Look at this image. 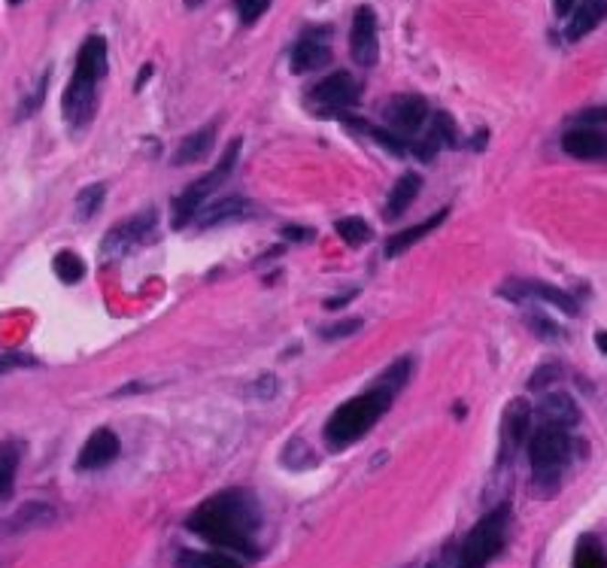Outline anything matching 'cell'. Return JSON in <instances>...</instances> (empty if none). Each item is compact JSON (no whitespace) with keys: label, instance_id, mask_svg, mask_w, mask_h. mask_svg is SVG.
Listing matches in <instances>:
<instances>
[{"label":"cell","instance_id":"cell-1","mask_svg":"<svg viewBox=\"0 0 607 568\" xmlns=\"http://www.w3.org/2000/svg\"><path fill=\"white\" fill-rule=\"evenodd\" d=\"M189 529L222 551L252 556L256 553L252 532L258 529V508L243 492H222L194 510L189 517Z\"/></svg>","mask_w":607,"mask_h":568},{"label":"cell","instance_id":"cell-2","mask_svg":"<svg viewBox=\"0 0 607 568\" xmlns=\"http://www.w3.org/2000/svg\"><path fill=\"white\" fill-rule=\"evenodd\" d=\"M107 40L100 34H91L86 43L79 46L77 55V68H73V77L68 82V91H64V116L70 119L73 125H86L91 113H95V100H98V82L107 77Z\"/></svg>","mask_w":607,"mask_h":568},{"label":"cell","instance_id":"cell-3","mask_svg":"<svg viewBox=\"0 0 607 568\" xmlns=\"http://www.w3.org/2000/svg\"><path fill=\"white\" fill-rule=\"evenodd\" d=\"M392 398L395 395H392L389 389L373 386V389H368V393L343 402L338 411L329 416V423H325V437H329V444L334 447V450H340V447L361 441V437L371 432V426L389 411Z\"/></svg>","mask_w":607,"mask_h":568},{"label":"cell","instance_id":"cell-4","mask_svg":"<svg viewBox=\"0 0 607 568\" xmlns=\"http://www.w3.org/2000/svg\"><path fill=\"white\" fill-rule=\"evenodd\" d=\"M237 155H240V141H231V146L222 153V158L216 162V167L207 174V176H201V180H194L189 189H185L180 198L173 201V219H171V226L180 231V228H185L192 222V216L194 213H201V207H204V201H207V195H213L219 189L222 183L228 180L231 174H235V167H237Z\"/></svg>","mask_w":607,"mask_h":568},{"label":"cell","instance_id":"cell-5","mask_svg":"<svg viewBox=\"0 0 607 568\" xmlns=\"http://www.w3.org/2000/svg\"><path fill=\"white\" fill-rule=\"evenodd\" d=\"M504 535H508V508H495L465 538L459 568H486L504 547Z\"/></svg>","mask_w":607,"mask_h":568},{"label":"cell","instance_id":"cell-6","mask_svg":"<svg viewBox=\"0 0 607 568\" xmlns=\"http://www.w3.org/2000/svg\"><path fill=\"white\" fill-rule=\"evenodd\" d=\"M571 456V435L562 426H540L529 441V459L538 480L556 478Z\"/></svg>","mask_w":607,"mask_h":568},{"label":"cell","instance_id":"cell-7","mask_svg":"<svg viewBox=\"0 0 607 568\" xmlns=\"http://www.w3.org/2000/svg\"><path fill=\"white\" fill-rule=\"evenodd\" d=\"M152 235H155V213L152 210L137 213V216L119 222V226L107 231V237L100 240V258L116 262V258L128 256L131 249L143 247Z\"/></svg>","mask_w":607,"mask_h":568},{"label":"cell","instance_id":"cell-8","mask_svg":"<svg viewBox=\"0 0 607 568\" xmlns=\"http://www.w3.org/2000/svg\"><path fill=\"white\" fill-rule=\"evenodd\" d=\"M350 52L359 68H373L380 58V40H377V16L371 6H359L352 16L350 27Z\"/></svg>","mask_w":607,"mask_h":568},{"label":"cell","instance_id":"cell-9","mask_svg":"<svg viewBox=\"0 0 607 568\" xmlns=\"http://www.w3.org/2000/svg\"><path fill=\"white\" fill-rule=\"evenodd\" d=\"M119 450H121V444H119V435L113 432V428H95L77 456V468L79 471L107 468L110 462L119 459Z\"/></svg>","mask_w":607,"mask_h":568},{"label":"cell","instance_id":"cell-10","mask_svg":"<svg viewBox=\"0 0 607 568\" xmlns=\"http://www.w3.org/2000/svg\"><path fill=\"white\" fill-rule=\"evenodd\" d=\"M389 125L395 128V134H413L425 125L428 119V100L419 95H401L386 107Z\"/></svg>","mask_w":607,"mask_h":568},{"label":"cell","instance_id":"cell-11","mask_svg":"<svg viewBox=\"0 0 607 568\" xmlns=\"http://www.w3.org/2000/svg\"><path fill=\"white\" fill-rule=\"evenodd\" d=\"M501 295L513 298V301H529V298H538V301H544L549 307H559L562 313H577V301L571 295H565L562 289L556 286H547V283H538V280H526V283H510L501 289Z\"/></svg>","mask_w":607,"mask_h":568},{"label":"cell","instance_id":"cell-12","mask_svg":"<svg viewBox=\"0 0 607 568\" xmlns=\"http://www.w3.org/2000/svg\"><path fill=\"white\" fill-rule=\"evenodd\" d=\"M310 98L316 100L319 107L325 110H340V107H350L359 100V82L350 77V73H331L329 79H322L319 86L310 91Z\"/></svg>","mask_w":607,"mask_h":568},{"label":"cell","instance_id":"cell-13","mask_svg":"<svg viewBox=\"0 0 607 568\" xmlns=\"http://www.w3.org/2000/svg\"><path fill=\"white\" fill-rule=\"evenodd\" d=\"M331 61V46H329V31L307 34L292 52V70L295 73H313L322 70Z\"/></svg>","mask_w":607,"mask_h":568},{"label":"cell","instance_id":"cell-14","mask_svg":"<svg viewBox=\"0 0 607 568\" xmlns=\"http://www.w3.org/2000/svg\"><path fill=\"white\" fill-rule=\"evenodd\" d=\"M562 149L568 155L583 158V162H592V158H604L607 155V137L599 128L586 125V128H574L562 137Z\"/></svg>","mask_w":607,"mask_h":568},{"label":"cell","instance_id":"cell-15","mask_svg":"<svg viewBox=\"0 0 607 568\" xmlns=\"http://www.w3.org/2000/svg\"><path fill=\"white\" fill-rule=\"evenodd\" d=\"M55 517H58V514H55V508L46 505V501H25V505L18 508L16 514L4 523V532H9V535L34 532V529L52 526Z\"/></svg>","mask_w":607,"mask_h":568},{"label":"cell","instance_id":"cell-16","mask_svg":"<svg viewBox=\"0 0 607 568\" xmlns=\"http://www.w3.org/2000/svg\"><path fill=\"white\" fill-rule=\"evenodd\" d=\"M604 16H607L604 0H583V4L571 13V18H568L565 37L568 40H583L586 34L595 31V27L604 22Z\"/></svg>","mask_w":607,"mask_h":568},{"label":"cell","instance_id":"cell-17","mask_svg":"<svg viewBox=\"0 0 607 568\" xmlns=\"http://www.w3.org/2000/svg\"><path fill=\"white\" fill-rule=\"evenodd\" d=\"M419 189H423V176L419 174H413V171H407V174H401V180L392 185V192H389V201H386V222H395L401 213H407V207L413 204V198L419 195Z\"/></svg>","mask_w":607,"mask_h":568},{"label":"cell","instance_id":"cell-18","mask_svg":"<svg viewBox=\"0 0 607 568\" xmlns=\"http://www.w3.org/2000/svg\"><path fill=\"white\" fill-rule=\"evenodd\" d=\"M446 213H450V210L444 207V210H437L434 216H428L425 222H419V226L401 231V235H392V237L386 240V258H398L401 253H407V249L413 247V244H419L423 237L432 235V231L446 219Z\"/></svg>","mask_w":607,"mask_h":568},{"label":"cell","instance_id":"cell-19","mask_svg":"<svg viewBox=\"0 0 607 568\" xmlns=\"http://www.w3.org/2000/svg\"><path fill=\"white\" fill-rule=\"evenodd\" d=\"M213 143H216V125H204L194 134H189L173 153V164H198L210 155Z\"/></svg>","mask_w":607,"mask_h":568},{"label":"cell","instance_id":"cell-20","mask_svg":"<svg viewBox=\"0 0 607 568\" xmlns=\"http://www.w3.org/2000/svg\"><path fill=\"white\" fill-rule=\"evenodd\" d=\"M252 213V204L246 198H222L216 204H210L207 210H201V228H216L225 226V222H237Z\"/></svg>","mask_w":607,"mask_h":568},{"label":"cell","instance_id":"cell-21","mask_svg":"<svg viewBox=\"0 0 607 568\" xmlns=\"http://www.w3.org/2000/svg\"><path fill=\"white\" fill-rule=\"evenodd\" d=\"M538 414H540V420H544L547 426H562V428L574 426L577 420H581V411H577L574 398L565 395V393L547 395L544 402H540Z\"/></svg>","mask_w":607,"mask_h":568},{"label":"cell","instance_id":"cell-22","mask_svg":"<svg viewBox=\"0 0 607 568\" xmlns=\"http://www.w3.org/2000/svg\"><path fill=\"white\" fill-rule=\"evenodd\" d=\"M18 462H22V447L16 441H0V501L13 496Z\"/></svg>","mask_w":607,"mask_h":568},{"label":"cell","instance_id":"cell-23","mask_svg":"<svg viewBox=\"0 0 607 568\" xmlns=\"http://www.w3.org/2000/svg\"><path fill=\"white\" fill-rule=\"evenodd\" d=\"M176 568H243L231 553L219 551H183Z\"/></svg>","mask_w":607,"mask_h":568},{"label":"cell","instance_id":"cell-24","mask_svg":"<svg viewBox=\"0 0 607 568\" xmlns=\"http://www.w3.org/2000/svg\"><path fill=\"white\" fill-rule=\"evenodd\" d=\"M529 420H531V411L526 402H510L508 414H504V441H508V447H517L522 444V437H526L529 432Z\"/></svg>","mask_w":607,"mask_h":568},{"label":"cell","instance_id":"cell-25","mask_svg":"<svg viewBox=\"0 0 607 568\" xmlns=\"http://www.w3.org/2000/svg\"><path fill=\"white\" fill-rule=\"evenodd\" d=\"M55 274L61 277V283H79L82 277H86V262L77 256V253H70V249H64V253H58L55 256Z\"/></svg>","mask_w":607,"mask_h":568},{"label":"cell","instance_id":"cell-26","mask_svg":"<svg viewBox=\"0 0 607 568\" xmlns=\"http://www.w3.org/2000/svg\"><path fill=\"white\" fill-rule=\"evenodd\" d=\"M107 198V185L104 183H95V185H86L79 195H77V219H91L95 213L100 210V204Z\"/></svg>","mask_w":607,"mask_h":568},{"label":"cell","instance_id":"cell-27","mask_svg":"<svg viewBox=\"0 0 607 568\" xmlns=\"http://www.w3.org/2000/svg\"><path fill=\"white\" fill-rule=\"evenodd\" d=\"M574 568H607V556L595 538H583L574 551Z\"/></svg>","mask_w":607,"mask_h":568},{"label":"cell","instance_id":"cell-28","mask_svg":"<svg viewBox=\"0 0 607 568\" xmlns=\"http://www.w3.org/2000/svg\"><path fill=\"white\" fill-rule=\"evenodd\" d=\"M338 235L343 237V244H350V247H364L371 240V228H368V222L364 219H359V216H347V219H338Z\"/></svg>","mask_w":607,"mask_h":568},{"label":"cell","instance_id":"cell-29","mask_svg":"<svg viewBox=\"0 0 607 568\" xmlns=\"http://www.w3.org/2000/svg\"><path fill=\"white\" fill-rule=\"evenodd\" d=\"M407 377H410V359H398V362H392L386 371H382L373 386H382V389H389V393L395 395L398 389H404Z\"/></svg>","mask_w":607,"mask_h":568},{"label":"cell","instance_id":"cell-30","mask_svg":"<svg viewBox=\"0 0 607 568\" xmlns=\"http://www.w3.org/2000/svg\"><path fill=\"white\" fill-rule=\"evenodd\" d=\"M267 6H270V0H235V9H237L243 25H256L258 18L267 13Z\"/></svg>","mask_w":607,"mask_h":568},{"label":"cell","instance_id":"cell-31","mask_svg":"<svg viewBox=\"0 0 607 568\" xmlns=\"http://www.w3.org/2000/svg\"><path fill=\"white\" fill-rule=\"evenodd\" d=\"M277 389H279V380L274 374H261L258 380L249 384V395L258 398V402H270V398L277 395Z\"/></svg>","mask_w":607,"mask_h":568},{"label":"cell","instance_id":"cell-32","mask_svg":"<svg viewBox=\"0 0 607 568\" xmlns=\"http://www.w3.org/2000/svg\"><path fill=\"white\" fill-rule=\"evenodd\" d=\"M361 329V320H343L338 325H331V329H322L319 334L325 341H338V338H350V334H356Z\"/></svg>","mask_w":607,"mask_h":568},{"label":"cell","instance_id":"cell-33","mask_svg":"<svg viewBox=\"0 0 607 568\" xmlns=\"http://www.w3.org/2000/svg\"><path fill=\"white\" fill-rule=\"evenodd\" d=\"M368 134L377 141L380 146H386L389 153H395V155H404L407 153V146L401 143V137H395V134H389V131H380V128H368Z\"/></svg>","mask_w":607,"mask_h":568},{"label":"cell","instance_id":"cell-34","mask_svg":"<svg viewBox=\"0 0 607 568\" xmlns=\"http://www.w3.org/2000/svg\"><path fill=\"white\" fill-rule=\"evenodd\" d=\"M529 325H531V329L538 331V338H547V341H556V338H559V329H556L553 322L547 320V316H538V313H531V316H529Z\"/></svg>","mask_w":607,"mask_h":568},{"label":"cell","instance_id":"cell-35","mask_svg":"<svg viewBox=\"0 0 607 568\" xmlns=\"http://www.w3.org/2000/svg\"><path fill=\"white\" fill-rule=\"evenodd\" d=\"M581 122H590L595 128V122H607V107L602 110H586V113H581Z\"/></svg>","mask_w":607,"mask_h":568},{"label":"cell","instance_id":"cell-36","mask_svg":"<svg viewBox=\"0 0 607 568\" xmlns=\"http://www.w3.org/2000/svg\"><path fill=\"white\" fill-rule=\"evenodd\" d=\"M288 240H313V228H286Z\"/></svg>","mask_w":607,"mask_h":568},{"label":"cell","instance_id":"cell-37","mask_svg":"<svg viewBox=\"0 0 607 568\" xmlns=\"http://www.w3.org/2000/svg\"><path fill=\"white\" fill-rule=\"evenodd\" d=\"M577 6H581V0H556V13L559 16H571Z\"/></svg>","mask_w":607,"mask_h":568},{"label":"cell","instance_id":"cell-38","mask_svg":"<svg viewBox=\"0 0 607 568\" xmlns=\"http://www.w3.org/2000/svg\"><path fill=\"white\" fill-rule=\"evenodd\" d=\"M16 365H34V359H18V356H9V359H0V371L4 368H16Z\"/></svg>","mask_w":607,"mask_h":568},{"label":"cell","instance_id":"cell-39","mask_svg":"<svg viewBox=\"0 0 607 568\" xmlns=\"http://www.w3.org/2000/svg\"><path fill=\"white\" fill-rule=\"evenodd\" d=\"M359 292H347V295H340V298H329V301H325V307H329V310H338L340 304H347V301H352V298H356Z\"/></svg>","mask_w":607,"mask_h":568},{"label":"cell","instance_id":"cell-40","mask_svg":"<svg viewBox=\"0 0 607 568\" xmlns=\"http://www.w3.org/2000/svg\"><path fill=\"white\" fill-rule=\"evenodd\" d=\"M595 343H599V350L607 356V331H599V334H595Z\"/></svg>","mask_w":607,"mask_h":568},{"label":"cell","instance_id":"cell-41","mask_svg":"<svg viewBox=\"0 0 607 568\" xmlns=\"http://www.w3.org/2000/svg\"><path fill=\"white\" fill-rule=\"evenodd\" d=\"M9 4H13V6H16V4H25V0H9Z\"/></svg>","mask_w":607,"mask_h":568}]
</instances>
